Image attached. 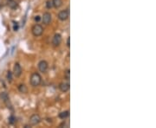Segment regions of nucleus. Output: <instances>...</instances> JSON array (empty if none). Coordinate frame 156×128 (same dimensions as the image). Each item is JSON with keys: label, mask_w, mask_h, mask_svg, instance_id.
I'll return each instance as SVG.
<instances>
[{"label": "nucleus", "mask_w": 156, "mask_h": 128, "mask_svg": "<svg viewBox=\"0 0 156 128\" xmlns=\"http://www.w3.org/2000/svg\"><path fill=\"white\" fill-rule=\"evenodd\" d=\"M64 78L67 80H69L70 79V70L69 69H66L64 71Z\"/></svg>", "instance_id": "nucleus-15"}, {"label": "nucleus", "mask_w": 156, "mask_h": 128, "mask_svg": "<svg viewBox=\"0 0 156 128\" xmlns=\"http://www.w3.org/2000/svg\"><path fill=\"white\" fill-rule=\"evenodd\" d=\"M34 19H35L36 22H39V21L41 20V17H40L39 16H36V17H34Z\"/></svg>", "instance_id": "nucleus-20"}, {"label": "nucleus", "mask_w": 156, "mask_h": 128, "mask_svg": "<svg viewBox=\"0 0 156 128\" xmlns=\"http://www.w3.org/2000/svg\"><path fill=\"white\" fill-rule=\"evenodd\" d=\"M13 75H15L16 77H20L21 75H22V68H21V65L17 62V63L14 64V68H13Z\"/></svg>", "instance_id": "nucleus-5"}, {"label": "nucleus", "mask_w": 156, "mask_h": 128, "mask_svg": "<svg viewBox=\"0 0 156 128\" xmlns=\"http://www.w3.org/2000/svg\"><path fill=\"white\" fill-rule=\"evenodd\" d=\"M0 9H1V5H0Z\"/></svg>", "instance_id": "nucleus-22"}, {"label": "nucleus", "mask_w": 156, "mask_h": 128, "mask_svg": "<svg viewBox=\"0 0 156 128\" xmlns=\"http://www.w3.org/2000/svg\"><path fill=\"white\" fill-rule=\"evenodd\" d=\"M67 46L68 47L70 46V38L69 37H68V39H67Z\"/></svg>", "instance_id": "nucleus-21"}, {"label": "nucleus", "mask_w": 156, "mask_h": 128, "mask_svg": "<svg viewBox=\"0 0 156 128\" xmlns=\"http://www.w3.org/2000/svg\"><path fill=\"white\" fill-rule=\"evenodd\" d=\"M7 80H9V82H11L12 80V73L10 71H8L7 73Z\"/></svg>", "instance_id": "nucleus-17"}, {"label": "nucleus", "mask_w": 156, "mask_h": 128, "mask_svg": "<svg viewBox=\"0 0 156 128\" xmlns=\"http://www.w3.org/2000/svg\"><path fill=\"white\" fill-rule=\"evenodd\" d=\"M31 32L34 36H40L43 33V28L40 24H35L31 29Z\"/></svg>", "instance_id": "nucleus-2"}, {"label": "nucleus", "mask_w": 156, "mask_h": 128, "mask_svg": "<svg viewBox=\"0 0 156 128\" xmlns=\"http://www.w3.org/2000/svg\"><path fill=\"white\" fill-rule=\"evenodd\" d=\"M9 122H10V124H11V125H13L14 123L16 122V118L14 116H10V118H9Z\"/></svg>", "instance_id": "nucleus-18"}, {"label": "nucleus", "mask_w": 156, "mask_h": 128, "mask_svg": "<svg viewBox=\"0 0 156 128\" xmlns=\"http://www.w3.org/2000/svg\"><path fill=\"white\" fill-rule=\"evenodd\" d=\"M18 90L20 93H22V94H26V93H28V87L27 86H25L24 84H20V85L18 86Z\"/></svg>", "instance_id": "nucleus-12"}, {"label": "nucleus", "mask_w": 156, "mask_h": 128, "mask_svg": "<svg viewBox=\"0 0 156 128\" xmlns=\"http://www.w3.org/2000/svg\"><path fill=\"white\" fill-rule=\"evenodd\" d=\"M69 115V111H64V112H62V113H59L58 117L60 119H62V120H64V119L68 118Z\"/></svg>", "instance_id": "nucleus-14"}, {"label": "nucleus", "mask_w": 156, "mask_h": 128, "mask_svg": "<svg viewBox=\"0 0 156 128\" xmlns=\"http://www.w3.org/2000/svg\"><path fill=\"white\" fill-rule=\"evenodd\" d=\"M53 7V3H52V0H47L46 2V8L47 9H51Z\"/></svg>", "instance_id": "nucleus-16"}, {"label": "nucleus", "mask_w": 156, "mask_h": 128, "mask_svg": "<svg viewBox=\"0 0 156 128\" xmlns=\"http://www.w3.org/2000/svg\"><path fill=\"white\" fill-rule=\"evenodd\" d=\"M52 3H53V7L58 9L62 5V0H52Z\"/></svg>", "instance_id": "nucleus-13"}, {"label": "nucleus", "mask_w": 156, "mask_h": 128, "mask_svg": "<svg viewBox=\"0 0 156 128\" xmlns=\"http://www.w3.org/2000/svg\"><path fill=\"white\" fill-rule=\"evenodd\" d=\"M31 85L32 87H37L40 85V83L42 82V77L39 74L37 73H33L31 76Z\"/></svg>", "instance_id": "nucleus-1"}, {"label": "nucleus", "mask_w": 156, "mask_h": 128, "mask_svg": "<svg viewBox=\"0 0 156 128\" xmlns=\"http://www.w3.org/2000/svg\"><path fill=\"white\" fill-rule=\"evenodd\" d=\"M41 122V117L38 114H33L30 118V124L31 126H36Z\"/></svg>", "instance_id": "nucleus-4"}, {"label": "nucleus", "mask_w": 156, "mask_h": 128, "mask_svg": "<svg viewBox=\"0 0 156 128\" xmlns=\"http://www.w3.org/2000/svg\"><path fill=\"white\" fill-rule=\"evenodd\" d=\"M49 68V64L46 61H41V62L38 63V69L40 70V72L42 73H45V72L48 70Z\"/></svg>", "instance_id": "nucleus-6"}, {"label": "nucleus", "mask_w": 156, "mask_h": 128, "mask_svg": "<svg viewBox=\"0 0 156 128\" xmlns=\"http://www.w3.org/2000/svg\"><path fill=\"white\" fill-rule=\"evenodd\" d=\"M14 24H14L13 29H14L15 31H17V29H18V24H17V23H15V22H14Z\"/></svg>", "instance_id": "nucleus-19"}, {"label": "nucleus", "mask_w": 156, "mask_h": 128, "mask_svg": "<svg viewBox=\"0 0 156 128\" xmlns=\"http://www.w3.org/2000/svg\"><path fill=\"white\" fill-rule=\"evenodd\" d=\"M69 9H67V10H62V11H60L58 13V15H57V17H58V19L60 21H66L68 18H69Z\"/></svg>", "instance_id": "nucleus-3"}, {"label": "nucleus", "mask_w": 156, "mask_h": 128, "mask_svg": "<svg viewBox=\"0 0 156 128\" xmlns=\"http://www.w3.org/2000/svg\"><path fill=\"white\" fill-rule=\"evenodd\" d=\"M0 98H1V100L3 101V102L5 103V104L8 106L9 107V103H10V98H9V95L7 93L5 92H2L1 94H0Z\"/></svg>", "instance_id": "nucleus-10"}, {"label": "nucleus", "mask_w": 156, "mask_h": 128, "mask_svg": "<svg viewBox=\"0 0 156 128\" xmlns=\"http://www.w3.org/2000/svg\"><path fill=\"white\" fill-rule=\"evenodd\" d=\"M69 87H70V86H69V82H62L59 84V89L63 93L68 92L69 90Z\"/></svg>", "instance_id": "nucleus-9"}, {"label": "nucleus", "mask_w": 156, "mask_h": 128, "mask_svg": "<svg viewBox=\"0 0 156 128\" xmlns=\"http://www.w3.org/2000/svg\"><path fill=\"white\" fill-rule=\"evenodd\" d=\"M8 6L10 7V9H17L18 7V3L16 2V0H8Z\"/></svg>", "instance_id": "nucleus-11"}, {"label": "nucleus", "mask_w": 156, "mask_h": 128, "mask_svg": "<svg viewBox=\"0 0 156 128\" xmlns=\"http://www.w3.org/2000/svg\"><path fill=\"white\" fill-rule=\"evenodd\" d=\"M61 43H62V36L60 34H56L52 39V44L55 47H57L59 46Z\"/></svg>", "instance_id": "nucleus-8"}, {"label": "nucleus", "mask_w": 156, "mask_h": 128, "mask_svg": "<svg viewBox=\"0 0 156 128\" xmlns=\"http://www.w3.org/2000/svg\"><path fill=\"white\" fill-rule=\"evenodd\" d=\"M42 20H43V24H46V25L50 24V22H51V14H50V12H45V13H43Z\"/></svg>", "instance_id": "nucleus-7"}]
</instances>
